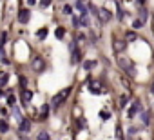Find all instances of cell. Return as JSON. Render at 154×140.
<instances>
[{
	"mask_svg": "<svg viewBox=\"0 0 154 140\" xmlns=\"http://www.w3.org/2000/svg\"><path fill=\"white\" fill-rule=\"evenodd\" d=\"M152 93H154V84H152Z\"/></svg>",
	"mask_w": 154,
	"mask_h": 140,
	"instance_id": "d590c367",
	"label": "cell"
},
{
	"mask_svg": "<svg viewBox=\"0 0 154 140\" xmlns=\"http://www.w3.org/2000/svg\"><path fill=\"white\" fill-rule=\"evenodd\" d=\"M2 44H4V42H2V36H0V48H2Z\"/></svg>",
	"mask_w": 154,
	"mask_h": 140,
	"instance_id": "836d02e7",
	"label": "cell"
},
{
	"mask_svg": "<svg viewBox=\"0 0 154 140\" xmlns=\"http://www.w3.org/2000/svg\"><path fill=\"white\" fill-rule=\"evenodd\" d=\"M136 4H138V7H145V0H136Z\"/></svg>",
	"mask_w": 154,
	"mask_h": 140,
	"instance_id": "1f68e13d",
	"label": "cell"
},
{
	"mask_svg": "<svg viewBox=\"0 0 154 140\" xmlns=\"http://www.w3.org/2000/svg\"><path fill=\"white\" fill-rule=\"evenodd\" d=\"M98 18H100L102 22H111V18H113V15H111V11H109V9H105V7H102V9L98 11Z\"/></svg>",
	"mask_w": 154,
	"mask_h": 140,
	"instance_id": "52a82bcc",
	"label": "cell"
},
{
	"mask_svg": "<svg viewBox=\"0 0 154 140\" xmlns=\"http://www.w3.org/2000/svg\"><path fill=\"white\" fill-rule=\"evenodd\" d=\"M136 38H138V35H136L134 31H127V35H125V40H127V42H134Z\"/></svg>",
	"mask_w": 154,
	"mask_h": 140,
	"instance_id": "9a60e30c",
	"label": "cell"
},
{
	"mask_svg": "<svg viewBox=\"0 0 154 140\" xmlns=\"http://www.w3.org/2000/svg\"><path fill=\"white\" fill-rule=\"evenodd\" d=\"M31 100H33V91L31 89H24V91H22V102L29 104Z\"/></svg>",
	"mask_w": 154,
	"mask_h": 140,
	"instance_id": "30bf717a",
	"label": "cell"
},
{
	"mask_svg": "<svg viewBox=\"0 0 154 140\" xmlns=\"http://www.w3.org/2000/svg\"><path fill=\"white\" fill-rule=\"evenodd\" d=\"M47 115H49V106H42L40 107V115H38V120H46L47 118Z\"/></svg>",
	"mask_w": 154,
	"mask_h": 140,
	"instance_id": "8fae6325",
	"label": "cell"
},
{
	"mask_svg": "<svg viewBox=\"0 0 154 140\" xmlns=\"http://www.w3.org/2000/svg\"><path fill=\"white\" fill-rule=\"evenodd\" d=\"M13 115H15V118H16V122L20 124V122H22V115H20V111H18V107H15V109H13Z\"/></svg>",
	"mask_w": 154,
	"mask_h": 140,
	"instance_id": "44dd1931",
	"label": "cell"
},
{
	"mask_svg": "<svg viewBox=\"0 0 154 140\" xmlns=\"http://www.w3.org/2000/svg\"><path fill=\"white\" fill-rule=\"evenodd\" d=\"M116 4H122V0H116Z\"/></svg>",
	"mask_w": 154,
	"mask_h": 140,
	"instance_id": "e575fe53",
	"label": "cell"
},
{
	"mask_svg": "<svg viewBox=\"0 0 154 140\" xmlns=\"http://www.w3.org/2000/svg\"><path fill=\"white\" fill-rule=\"evenodd\" d=\"M20 86H24V87L27 86V78H26L24 75H22V77H20Z\"/></svg>",
	"mask_w": 154,
	"mask_h": 140,
	"instance_id": "83f0119b",
	"label": "cell"
},
{
	"mask_svg": "<svg viewBox=\"0 0 154 140\" xmlns=\"http://www.w3.org/2000/svg\"><path fill=\"white\" fill-rule=\"evenodd\" d=\"M73 26L74 28H80L82 24H80V16H73Z\"/></svg>",
	"mask_w": 154,
	"mask_h": 140,
	"instance_id": "cb8c5ba5",
	"label": "cell"
},
{
	"mask_svg": "<svg viewBox=\"0 0 154 140\" xmlns=\"http://www.w3.org/2000/svg\"><path fill=\"white\" fill-rule=\"evenodd\" d=\"M40 40H43V38H46L47 36V28H42V29H38V35H36Z\"/></svg>",
	"mask_w": 154,
	"mask_h": 140,
	"instance_id": "ac0fdd59",
	"label": "cell"
},
{
	"mask_svg": "<svg viewBox=\"0 0 154 140\" xmlns=\"http://www.w3.org/2000/svg\"><path fill=\"white\" fill-rule=\"evenodd\" d=\"M9 129V124H7V120H0V133H6Z\"/></svg>",
	"mask_w": 154,
	"mask_h": 140,
	"instance_id": "e0dca14e",
	"label": "cell"
},
{
	"mask_svg": "<svg viewBox=\"0 0 154 140\" xmlns=\"http://www.w3.org/2000/svg\"><path fill=\"white\" fill-rule=\"evenodd\" d=\"M29 18H31V11L29 9H20L18 11V22L20 24H27Z\"/></svg>",
	"mask_w": 154,
	"mask_h": 140,
	"instance_id": "8992f818",
	"label": "cell"
},
{
	"mask_svg": "<svg viewBox=\"0 0 154 140\" xmlns=\"http://www.w3.org/2000/svg\"><path fill=\"white\" fill-rule=\"evenodd\" d=\"M140 107H141V106H140V100H134L133 104H130L129 113H127V115H129V118H134V116H136V113L140 111Z\"/></svg>",
	"mask_w": 154,
	"mask_h": 140,
	"instance_id": "ba28073f",
	"label": "cell"
},
{
	"mask_svg": "<svg viewBox=\"0 0 154 140\" xmlns=\"http://www.w3.org/2000/svg\"><path fill=\"white\" fill-rule=\"evenodd\" d=\"M147 16H149L147 9L145 7H140V22H141V24H145V22H147Z\"/></svg>",
	"mask_w": 154,
	"mask_h": 140,
	"instance_id": "5bb4252c",
	"label": "cell"
},
{
	"mask_svg": "<svg viewBox=\"0 0 154 140\" xmlns=\"http://www.w3.org/2000/svg\"><path fill=\"white\" fill-rule=\"evenodd\" d=\"M15 100H16V98H15V95H9V97H7V102H9V106H13V104H15Z\"/></svg>",
	"mask_w": 154,
	"mask_h": 140,
	"instance_id": "4dcf8cb0",
	"label": "cell"
},
{
	"mask_svg": "<svg viewBox=\"0 0 154 140\" xmlns=\"http://www.w3.org/2000/svg\"><path fill=\"white\" fill-rule=\"evenodd\" d=\"M141 122L143 124H149L150 122V115L149 113H141Z\"/></svg>",
	"mask_w": 154,
	"mask_h": 140,
	"instance_id": "7402d4cb",
	"label": "cell"
},
{
	"mask_svg": "<svg viewBox=\"0 0 154 140\" xmlns=\"http://www.w3.org/2000/svg\"><path fill=\"white\" fill-rule=\"evenodd\" d=\"M116 138H118V140H123V133H122V126H118V127H116Z\"/></svg>",
	"mask_w": 154,
	"mask_h": 140,
	"instance_id": "603a6c76",
	"label": "cell"
},
{
	"mask_svg": "<svg viewBox=\"0 0 154 140\" xmlns=\"http://www.w3.org/2000/svg\"><path fill=\"white\" fill-rule=\"evenodd\" d=\"M63 13H65V15H71V13H73V7H71V6H63Z\"/></svg>",
	"mask_w": 154,
	"mask_h": 140,
	"instance_id": "484cf974",
	"label": "cell"
},
{
	"mask_svg": "<svg viewBox=\"0 0 154 140\" xmlns=\"http://www.w3.org/2000/svg\"><path fill=\"white\" fill-rule=\"evenodd\" d=\"M141 26H143V24H141L140 20H134V22H133V28H134V29H138V28H141Z\"/></svg>",
	"mask_w": 154,
	"mask_h": 140,
	"instance_id": "f546056e",
	"label": "cell"
},
{
	"mask_svg": "<svg viewBox=\"0 0 154 140\" xmlns=\"http://www.w3.org/2000/svg\"><path fill=\"white\" fill-rule=\"evenodd\" d=\"M31 67H33V71L42 73L43 69H46V62H43V58H42V57H35V58H33V62H31Z\"/></svg>",
	"mask_w": 154,
	"mask_h": 140,
	"instance_id": "277c9868",
	"label": "cell"
},
{
	"mask_svg": "<svg viewBox=\"0 0 154 140\" xmlns=\"http://www.w3.org/2000/svg\"><path fill=\"white\" fill-rule=\"evenodd\" d=\"M55 35H56V38L60 40V38H63V35H65V29H63V28H56Z\"/></svg>",
	"mask_w": 154,
	"mask_h": 140,
	"instance_id": "d6986e66",
	"label": "cell"
},
{
	"mask_svg": "<svg viewBox=\"0 0 154 140\" xmlns=\"http://www.w3.org/2000/svg\"><path fill=\"white\" fill-rule=\"evenodd\" d=\"M18 129H20V133H27V131H31V120L22 118V122H20Z\"/></svg>",
	"mask_w": 154,
	"mask_h": 140,
	"instance_id": "9c48e42d",
	"label": "cell"
},
{
	"mask_svg": "<svg viewBox=\"0 0 154 140\" xmlns=\"http://www.w3.org/2000/svg\"><path fill=\"white\" fill-rule=\"evenodd\" d=\"M113 48H114L116 53H120V51L125 49V42H123V40H114V42H113Z\"/></svg>",
	"mask_w": 154,
	"mask_h": 140,
	"instance_id": "7c38bea8",
	"label": "cell"
},
{
	"mask_svg": "<svg viewBox=\"0 0 154 140\" xmlns=\"http://www.w3.org/2000/svg\"><path fill=\"white\" fill-rule=\"evenodd\" d=\"M69 48H71V64H78L80 58H82V53H80V49H78V45L73 42Z\"/></svg>",
	"mask_w": 154,
	"mask_h": 140,
	"instance_id": "5b68a950",
	"label": "cell"
},
{
	"mask_svg": "<svg viewBox=\"0 0 154 140\" xmlns=\"http://www.w3.org/2000/svg\"><path fill=\"white\" fill-rule=\"evenodd\" d=\"M118 66H120L122 69H125V71H127L130 77H133V78L136 77V67H134L133 64H130L127 58H120V60H118Z\"/></svg>",
	"mask_w": 154,
	"mask_h": 140,
	"instance_id": "7a4b0ae2",
	"label": "cell"
},
{
	"mask_svg": "<svg viewBox=\"0 0 154 140\" xmlns=\"http://www.w3.org/2000/svg\"><path fill=\"white\" fill-rule=\"evenodd\" d=\"M93 67H96V60H85L83 62V69H85V71H91Z\"/></svg>",
	"mask_w": 154,
	"mask_h": 140,
	"instance_id": "4fadbf2b",
	"label": "cell"
},
{
	"mask_svg": "<svg viewBox=\"0 0 154 140\" xmlns=\"http://www.w3.org/2000/svg\"><path fill=\"white\" fill-rule=\"evenodd\" d=\"M109 116H111V113H109V111H102L100 113V118H103V120H107Z\"/></svg>",
	"mask_w": 154,
	"mask_h": 140,
	"instance_id": "d4e9b609",
	"label": "cell"
},
{
	"mask_svg": "<svg viewBox=\"0 0 154 140\" xmlns=\"http://www.w3.org/2000/svg\"><path fill=\"white\" fill-rule=\"evenodd\" d=\"M7 80H9V75L7 73H0V87H4L7 84Z\"/></svg>",
	"mask_w": 154,
	"mask_h": 140,
	"instance_id": "2e32d148",
	"label": "cell"
},
{
	"mask_svg": "<svg viewBox=\"0 0 154 140\" xmlns=\"http://www.w3.org/2000/svg\"><path fill=\"white\" fill-rule=\"evenodd\" d=\"M36 138H38V140H49V133H47V131H40Z\"/></svg>",
	"mask_w": 154,
	"mask_h": 140,
	"instance_id": "ffe728a7",
	"label": "cell"
},
{
	"mask_svg": "<svg viewBox=\"0 0 154 140\" xmlns=\"http://www.w3.org/2000/svg\"><path fill=\"white\" fill-rule=\"evenodd\" d=\"M35 2H36V0H27V4H29V6H33Z\"/></svg>",
	"mask_w": 154,
	"mask_h": 140,
	"instance_id": "d6a6232c",
	"label": "cell"
},
{
	"mask_svg": "<svg viewBox=\"0 0 154 140\" xmlns=\"http://www.w3.org/2000/svg\"><path fill=\"white\" fill-rule=\"evenodd\" d=\"M40 6H42V7H49V6H51V0H42Z\"/></svg>",
	"mask_w": 154,
	"mask_h": 140,
	"instance_id": "4316f807",
	"label": "cell"
},
{
	"mask_svg": "<svg viewBox=\"0 0 154 140\" xmlns=\"http://www.w3.org/2000/svg\"><path fill=\"white\" fill-rule=\"evenodd\" d=\"M87 87H89L91 93H94V95H100V93H103V86L100 80H89L87 82Z\"/></svg>",
	"mask_w": 154,
	"mask_h": 140,
	"instance_id": "3957f363",
	"label": "cell"
},
{
	"mask_svg": "<svg viewBox=\"0 0 154 140\" xmlns=\"http://www.w3.org/2000/svg\"><path fill=\"white\" fill-rule=\"evenodd\" d=\"M125 104H127V97L123 95V97L120 98V107H125Z\"/></svg>",
	"mask_w": 154,
	"mask_h": 140,
	"instance_id": "f1b7e54d",
	"label": "cell"
},
{
	"mask_svg": "<svg viewBox=\"0 0 154 140\" xmlns=\"http://www.w3.org/2000/svg\"><path fill=\"white\" fill-rule=\"evenodd\" d=\"M71 95V87H65V89H62L58 95H55L53 97V100H51V106L53 107H60L65 100H67V97Z\"/></svg>",
	"mask_w": 154,
	"mask_h": 140,
	"instance_id": "6da1fadb",
	"label": "cell"
}]
</instances>
